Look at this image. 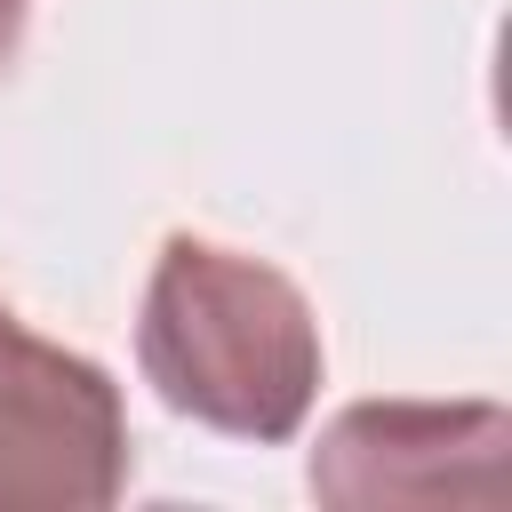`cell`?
I'll return each mask as SVG.
<instances>
[{
	"mask_svg": "<svg viewBox=\"0 0 512 512\" xmlns=\"http://www.w3.org/2000/svg\"><path fill=\"white\" fill-rule=\"evenodd\" d=\"M8 16H16V0H0V40H8Z\"/></svg>",
	"mask_w": 512,
	"mask_h": 512,
	"instance_id": "obj_1",
	"label": "cell"
}]
</instances>
